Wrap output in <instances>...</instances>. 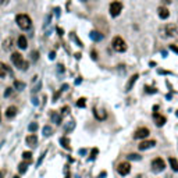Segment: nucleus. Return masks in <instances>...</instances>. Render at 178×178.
<instances>
[{"instance_id": "1", "label": "nucleus", "mask_w": 178, "mask_h": 178, "mask_svg": "<svg viewBox=\"0 0 178 178\" xmlns=\"http://www.w3.org/2000/svg\"><path fill=\"white\" fill-rule=\"evenodd\" d=\"M16 22H17V25H18L20 28L24 29V31H26V29H29L32 26L31 17L26 16V14H18V16L16 17Z\"/></svg>"}, {"instance_id": "38", "label": "nucleus", "mask_w": 178, "mask_h": 178, "mask_svg": "<svg viewBox=\"0 0 178 178\" xmlns=\"http://www.w3.org/2000/svg\"><path fill=\"white\" fill-rule=\"evenodd\" d=\"M54 56H56V53H54V52H52V53L49 54V59H50V60H53V59H54Z\"/></svg>"}, {"instance_id": "17", "label": "nucleus", "mask_w": 178, "mask_h": 178, "mask_svg": "<svg viewBox=\"0 0 178 178\" xmlns=\"http://www.w3.org/2000/svg\"><path fill=\"white\" fill-rule=\"evenodd\" d=\"M138 78H139V75H138V74H135V75H134V77H131V79H129V82H128V84H127V88H125V91H127V92H129V91H131L132 87H134V84H135V82H136V79H138Z\"/></svg>"}, {"instance_id": "5", "label": "nucleus", "mask_w": 178, "mask_h": 178, "mask_svg": "<svg viewBox=\"0 0 178 178\" xmlns=\"http://www.w3.org/2000/svg\"><path fill=\"white\" fill-rule=\"evenodd\" d=\"M166 167V163L163 159H160V157H156L155 160L152 162V170L155 171V173H160V171H163Z\"/></svg>"}, {"instance_id": "22", "label": "nucleus", "mask_w": 178, "mask_h": 178, "mask_svg": "<svg viewBox=\"0 0 178 178\" xmlns=\"http://www.w3.org/2000/svg\"><path fill=\"white\" fill-rule=\"evenodd\" d=\"M93 114H95V117H96L97 120H105L106 118V113L105 111H99V110H96V109H93Z\"/></svg>"}, {"instance_id": "20", "label": "nucleus", "mask_w": 178, "mask_h": 178, "mask_svg": "<svg viewBox=\"0 0 178 178\" xmlns=\"http://www.w3.org/2000/svg\"><path fill=\"white\" fill-rule=\"evenodd\" d=\"M168 163H170L171 168H173V171H178V160L174 159V157H170L168 159Z\"/></svg>"}, {"instance_id": "33", "label": "nucleus", "mask_w": 178, "mask_h": 178, "mask_svg": "<svg viewBox=\"0 0 178 178\" xmlns=\"http://www.w3.org/2000/svg\"><path fill=\"white\" fill-rule=\"evenodd\" d=\"M145 89H146V92H148V93H156V89H155V88L146 87V88H145Z\"/></svg>"}, {"instance_id": "51", "label": "nucleus", "mask_w": 178, "mask_h": 178, "mask_svg": "<svg viewBox=\"0 0 178 178\" xmlns=\"http://www.w3.org/2000/svg\"><path fill=\"white\" fill-rule=\"evenodd\" d=\"M82 2H87V0H82Z\"/></svg>"}, {"instance_id": "15", "label": "nucleus", "mask_w": 178, "mask_h": 178, "mask_svg": "<svg viewBox=\"0 0 178 178\" xmlns=\"http://www.w3.org/2000/svg\"><path fill=\"white\" fill-rule=\"evenodd\" d=\"M16 115H17V107H16V106H10V107L6 110V117L14 118Z\"/></svg>"}, {"instance_id": "47", "label": "nucleus", "mask_w": 178, "mask_h": 178, "mask_svg": "<svg viewBox=\"0 0 178 178\" xmlns=\"http://www.w3.org/2000/svg\"><path fill=\"white\" fill-rule=\"evenodd\" d=\"M163 3H170V0H162Z\"/></svg>"}, {"instance_id": "35", "label": "nucleus", "mask_w": 178, "mask_h": 178, "mask_svg": "<svg viewBox=\"0 0 178 178\" xmlns=\"http://www.w3.org/2000/svg\"><path fill=\"white\" fill-rule=\"evenodd\" d=\"M11 92H13V89H11V88H8L7 91L4 92V96H10V95H11Z\"/></svg>"}, {"instance_id": "29", "label": "nucleus", "mask_w": 178, "mask_h": 178, "mask_svg": "<svg viewBox=\"0 0 178 178\" xmlns=\"http://www.w3.org/2000/svg\"><path fill=\"white\" fill-rule=\"evenodd\" d=\"M28 129L31 132H35L38 129V124L36 123H31V124H29V127H28Z\"/></svg>"}, {"instance_id": "11", "label": "nucleus", "mask_w": 178, "mask_h": 178, "mask_svg": "<svg viewBox=\"0 0 178 178\" xmlns=\"http://www.w3.org/2000/svg\"><path fill=\"white\" fill-rule=\"evenodd\" d=\"M153 118H155L157 127H163V125L166 124V117H164V115H160L157 111L153 113Z\"/></svg>"}, {"instance_id": "10", "label": "nucleus", "mask_w": 178, "mask_h": 178, "mask_svg": "<svg viewBox=\"0 0 178 178\" xmlns=\"http://www.w3.org/2000/svg\"><path fill=\"white\" fill-rule=\"evenodd\" d=\"M25 142H26V145H28V146L35 148V146H36V143H38V136L35 135V134H31V135H28L25 138Z\"/></svg>"}, {"instance_id": "50", "label": "nucleus", "mask_w": 178, "mask_h": 178, "mask_svg": "<svg viewBox=\"0 0 178 178\" xmlns=\"http://www.w3.org/2000/svg\"><path fill=\"white\" fill-rule=\"evenodd\" d=\"M14 178H20V177H18V176H16V177H14Z\"/></svg>"}, {"instance_id": "42", "label": "nucleus", "mask_w": 178, "mask_h": 178, "mask_svg": "<svg viewBox=\"0 0 178 178\" xmlns=\"http://www.w3.org/2000/svg\"><path fill=\"white\" fill-rule=\"evenodd\" d=\"M7 3H8V0H0V4H3V6L7 4Z\"/></svg>"}, {"instance_id": "40", "label": "nucleus", "mask_w": 178, "mask_h": 178, "mask_svg": "<svg viewBox=\"0 0 178 178\" xmlns=\"http://www.w3.org/2000/svg\"><path fill=\"white\" fill-rule=\"evenodd\" d=\"M92 59H93V60H96V59H97V56H96V52H92Z\"/></svg>"}, {"instance_id": "16", "label": "nucleus", "mask_w": 178, "mask_h": 178, "mask_svg": "<svg viewBox=\"0 0 178 178\" xmlns=\"http://www.w3.org/2000/svg\"><path fill=\"white\" fill-rule=\"evenodd\" d=\"M17 44H18L20 49H26V46H28V42H26V38L21 35V36L18 38V40H17Z\"/></svg>"}, {"instance_id": "18", "label": "nucleus", "mask_w": 178, "mask_h": 178, "mask_svg": "<svg viewBox=\"0 0 178 178\" xmlns=\"http://www.w3.org/2000/svg\"><path fill=\"white\" fill-rule=\"evenodd\" d=\"M60 143H61V146H63L64 149H67V150L71 149V148H70V139H68L67 136H63V138H60Z\"/></svg>"}, {"instance_id": "30", "label": "nucleus", "mask_w": 178, "mask_h": 178, "mask_svg": "<svg viewBox=\"0 0 178 178\" xmlns=\"http://www.w3.org/2000/svg\"><path fill=\"white\" fill-rule=\"evenodd\" d=\"M74 127H75V123H74V121H71V123H70V125L66 127V132H71V131H73V128H74Z\"/></svg>"}, {"instance_id": "6", "label": "nucleus", "mask_w": 178, "mask_h": 178, "mask_svg": "<svg viewBox=\"0 0 178 178\" xmlns=\"http://www.w3.org/2000/svg\"><path fill=\"white\" fill-rule=\"evenodd\" d=\"M117 171H118V174L120 176H128L129 174V171H131V164L129 163H127V162H123V163H120V164L117 166Z\"/></svg>"}, {"instance_id": "44", "label": "nucleus", "mask_w": 178, "mask_h": 178, "mask_svg": "<svg viewBox=\"0 0 178 178\" xmlns=\"http://www.w3.org/2000/svg\"><path fill=\"white\" fill-rule=\"evenodd\" d=\"M32 103H34V105H35V106H36V105H38V99H36V97H34V99H32Z\"/></svg>"}, {"instance_id": "46", "label": "nucleus", "mask_w": 178, "mask_h": 178, "mask_svg": "<svg viewBox=\"0 0 178 178\" xmlns=\"http://www.w3.org/2000/svg\"><path fill=\"white\" fill-rule=\"evenodd\" d=\"M57 31H59V35H63V29H60V28H57Z\"/></svg>"}, {"instance_id": "23", "label": "nucleus", "mask_w": 178, "mask_h": 178, "mask_svg": "<svg viewBox=\"0 0 178 178\" xmlns=\"http://www.w3.org/2000/svg\"><path fill=\"white\" fill-rule=\"evenodd\" d=\"M52 121L56 124H61V115L57 113H52Z\"/></svg>"}, {"instance_id": "2", "label": "nucleus", "mask_w": 178, "mask_h": 178, "mask_svg": "<svg viewBox=\"0 0 178 178\" xmlns=\"http://www.w3.org/2000/svg\"><path fill=\"white\" fill-rule=\"evenodd\" d=\"M11 63L17 68H20V70H26V68H28V63L24 60L21 53H13V54H11Z\"/></svg>"}, {"instance_id": "48", "label": "nucleus", "mask_w": 178, "mask_h": 178, "mask_svg": "<svg viewBox=\"0 0 178 178\" xmlns=\"http://www.w3.org/2000/svg\"><path fill=\"white\" fill-rule=\"evenodd\" d=\"M0 178H3V173H2V171H0Z\"/></svg>"}, {"instance_id": "39", "label": "nucleus", "mask_w": 178, "mask_h": 178, "mask_svg": "<svg viewBox=\"0 0 178 178\" xmlns=\"http://www.w3.org/2000/svg\"><path fill=\"white\" fill-rule=\"evenodd\" d=\"M106 176H107V173H106V171H103V173H102V174H100V176H99V178H105Z\"/></svg>"}, {"instance_id": "26", "label": "nucleus", "mask_w": 178, "mask_h": 178, "mask_svg": "<svg viewBox=\"0 0 178 178\" xmlns=\"http://www.w3.org/2000/svg\"><path fill=\"white\" fill-rule=\"evenodd\" d=\"M22 159L25 160V162L31 163V162H32V153H31V152H24V153H22Z\"/></svg>"}, {"instance_id": "4", "label": "nucleus", "mask_w": 178, "mask_h": 178, "mask_svg": "<svg viewBox=\"0 0 178 178\" xmlns=\"http://www.w3.org/2000/svg\"><path fill=\"white\" fill-rule=\"evenodd\" d=\"M109 11H110L111 17H117L118 14L123 11V4L120 2H113L110 6H109Z\"/></svg>"}, {"instance_id": "34", "label": "nucleus", "mask_w": 178, "mask_h": 178, "mask_svg": "<svg viewBox=\"0 0 178 178\" xmlns=\"http://www.w3.org/2000/svg\"><path fill=\"white\" fill-rule=\"evenodd\" d=\"M61 113H63V114H68V113H70V107H68V106H64Z\"/></svg>"}, {"instance_id": "45", "label": "nucleus", "mask_w": 178, "mask_h": 178, "mask_svg": "<svg viewBox=\"0 0 178 178\" xmlns=\"http://www.w3.org/2000/svg\"><path fill=\"white\" fill-rule=\"evenodd\" d=\"M68 89V85H63V89H61V91H67Z\"/></svg>"}, {"instance_id": "43", "label": "nucleus", "mask_w": 178, "mask_h": 178, "mask_svg": "<svg viewBox=\"0 0 178 178\" xmlns=\"http://www.w3.org/2000/svg\"><path fill=\"white\" fill-rule=\"evenodd\" d=\"M85 153H87V149H81V150H79V155H85Z\"/></svg>"}, {"instance_id": "12", "label": "nucleus", "mask_w": 178, "mask_h": 178, "mask_svg": "<svg viewBox=\"0 0 178 178\" xmlns=\"http://www.w3.org/2000/svg\"><path fill=\"white\" fill-rule=\"evenodd\" d=\"M166 32H167L168 36H177L178 35V29L174 24H168V25L166 26Z\"/></svg>"}, {"instance_id": "37", "label": "nucleus", "mask_w": 178, "mask_h": 178, "mask_svg": "<svg viewBox=\"0 0 178 178\" xmlns=\"http://www.w3.org/2000/svg\"><path fill=\"white\" fill-rule=\"evenodd\" d=\"M171 50H173V52H176V53H178V47L174 46V44H171Z\"/></svg>"}, {"instance_id": "28", "label": "nucleus", "mask_w": 178, "mask_h": 178, "mask_svg": "<svg viewBox=\"0 0 178 178\" xmlns=\"http://www.w3.org/2000/svg\"><path fill=\"white\" fill-rule=\"evenodd\" d=\"M128 159L129 160H135V162H138V160H141L142 157L139 155H136V153H131V155H128Z\"/></svg>"}, {"instance_id": "41", "label": "nucleus", "mask_w": 178, "mask_h": 178, "mask_svg": "<svg viewBox=\"0 0 178 178\" xmlns=\"http://www.w3.org/2000/svg\"><path fill=\"white\" fill-rule=\"evenodd\" d=\"M59 71H60V73H63V71H64V68H63V66H61V64H59Z\"/></svg>"}, {"instance_id": "24", "label": "nucleus", "mask_w": 178, "mask_h": 178, "mask_svg": "<svg viewBox=\"0 0 178 178\" xmlns=\"http://www.w3.org/2000/svg\"><path fill=\"white\" fill-rule=\"evenodd\" d=\"M14 88H16L17 91H24V89H25V84L21 81H14Z\"/></svg>"}, {"instance_id": "9", "label": "nucleus", "mask_w": 178, "mask_h": 178, "mask_svg": "<svg viewBox=\"0 0 178 178\" xmlns=\"http://www.w3.org/2000/svg\"><path fill=\"white\" fill-rule=\"evenodd\" d=\"M14 46H16V44H14L13 38H7V39L3 42V49H4L6 52H11V50L14 49Z\"/></svg>"}, {"instance_id": "3", "label": "nucleus", "mask_w": 178, "mask_h": 178, "mask_svg": "<svg viewBox=\"0 0 178 178\" xmlns=\"http://www.w3.org/2000/svg\"><path fill=\"white\" fill-rule=\"evenodd\" d=\"M113 49L115 50V52H118V53H123V52H125L127 50V43H125V40L123 39V38H120V36H115L114 39H113Z\"/></svg>"}, {"instance_id": "52", "label": "nucleus", "mask_w": 178, "mask_h": 178, "mask_svg": "<svg viewBox=\"0 0 178 178\" xmlns=\"http://www.w3.org/2000/svg\"><path fill=\"white\" fill-rule=\"evenodd\" d=\"M0 120H2V118H0Z\"/></svg>"}, {"instance_id": "8", "label": "nucleus", "mask_w": 178, "mask_h": 178, "mask_svg": "<svg viewBox=\"0 0 178 178\" xmlns=\"http://www.w3.org/2000/svg\"><path fill=\"white\" fill-rule=\"evenodd\" d=\"M156 145V141H143L138 145V149L139 150H146V149H150Z\"/></svg>"}, {"instance_id": "32", "label": "nucleus", "mask_w": 178, "mask_h": 178, "mask_svg": "<svg viewBox=\"0 0 178 178\" xmlns=\"http://www.w3.org/2000/svg\"><path fill=\"white\" fill-rule=\"evenodd\" d=\"M44 156H46V150H44V152L42 153V156H40V157H39V160H38V167H39V166H40V164H42V162H43Z\"/></svg>"}, {"instance_id": "25", "label": "nucleus", "mask_w": 178, "mask_h": 178, "mask_svg": "<svg viewBox=\"0 0 178 178\" xmlns=\"http://www.w3.org/2000/svg\"><path fill=\"white\" fill-rule=\"evenodd\" d=\"M53 132V128L50 125H44L43 127V136H50Z\"/></svg>"}, {"instance_id": "21", "label": "nucleus", "mask_w": 178, "mask_h": 178, "mask_svg": "<svg viewBox=\"0 0 178 178\" xmlns=\"http://www.w3.org/2000/svg\"><path fill=\"white\" fill-rule=\"evenodd\" d=\"M28 164H29L28 162H22V163H20V164H18V171H20V174L26 173V168H28Z\"/></svg>"}, {"instance_id": "36", "label": "nucleus", "mask_w": 178, "mask_h": 178, "mask_svg": "<svg viewBox=\"0 0 178 178\" xmlns=\"http://www.w3.org/2000/svg\"><path fill=\"white\" fill-rule=\"evenodd\" d=\"M36 59H38V52H32V60H36Z\"/></svg>"}, {"instance_id": "27", "label": "nucleus", "mask_w": 178, "mask_h": 178, "mask_svg": "<svg viewBox=\"0 0 178 178\" xmlns=\"http://www.w3.org/2000/svg\"><path fill=\"white\" fill-rule=\"evenodd\" d=\"M85 106H87V103H85V99H84V97H81V99H78V102H77V107H81V109H84Z\"/></svg>"}, {"instance_id": "14", "label": "nucleus", "mask_w": 178, "mask_h": 178, "mask_svg": "<svg viewBox=\"0 0 178 178\" xmlns=\"http://www.w3.org/2000/svg\"><path fill=\"white\" fill-rule=\"evenodd\" d=\"M89 38H91L92 40H95V42H100V40L103 39V35L97 31H92L91 34H89Z\"/></svg>"}, {"instance_id": "31", "label": "nucleus", "mask_w": 178, "mask_h": 178, "mask_svg": "<svg viewBox=\"0 0 178 178\" xmlns=\"http://www.w3.org/2000/svg\"><path fill=\"white\" fill-rule=\"evenodd\" d=\"M97 152H99V150L96 149V148H95V149H92V153H91V157H89V160H93L95 157H96V155H97Z\"/></svg>"}, {"instance_id": "49", "label": "nucleus", "mask_w": 178, "mask_h": 178, "mask_svg": "<svg viewBox=\"0 0 178 178\" xmlns=\"http://www.w3.org/2000/svg\"><path fill=\"white\" fill-rule=\"evenodd\" d=\"M176 115H177V117H178V110H177V111H176Z\"/></svg>"}, {"instance_id": "19", "label": "nucleus", "mask_w": 178, "mask_h": 178, "mask_svg": "<svg viewBox=\"0 0 178 178\" xmlns=\"http://www.w3.org/2000/svg\"><path fill=\"white\" fill-rule=\"evenodd\" d=\"M7 74H8V67L4 63H0V78L6 77Z\"/></svg>"}, {"instance_id": "7", "label": "nucleus", "mask_w": 178, "mask_h": 178, "mask_svg": "<svg viewBox=\"0 0 178 178\" xmlns=\"http://www.w3.org/2000/svg\"><path fill=\"white\" fill-rule=\"evenodd\" d=\"M149 128H145V127H142V128H139V129H136L135 134H134V139H145V138H148L149 136Z\"/></svg>"}, {"instance_id": "13", "label": "nucleus", "mask_w": 178, "mask_h": 178, "mask_svg": "<svg viewBox=\"0 0 178 178\" xmlns=\"http://www.w3.org/2000/svg\"><path fill=\"white\" fill-rule=\"evenodd\" d=\"M159 17L162 20H167L168 17H170V11H168L167 7H164V6H162V7H159Z\"/></svg>"}]
</instances>
